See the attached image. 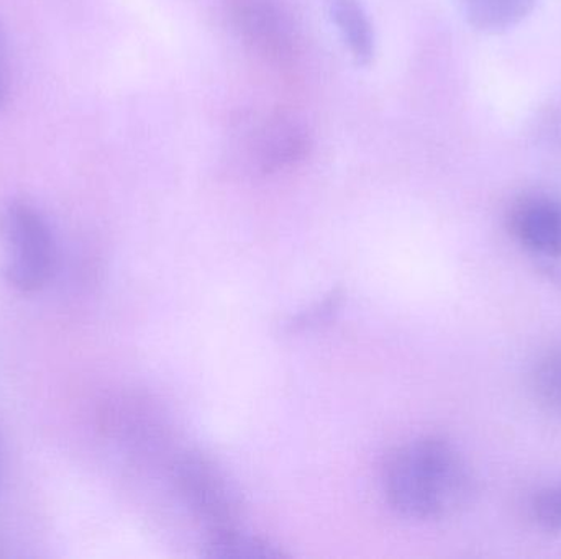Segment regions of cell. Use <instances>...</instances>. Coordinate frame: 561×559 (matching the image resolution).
Masks as SVG:
<instances>
[{"mask_svg": "<svg viewBox=\"0 0 561 559\" xmlns=\"http://www.w3.org/2000/svg\"><path fill=\"white\" fill-rule=\"evenodd\" d=\"M386 499L415 521H442L463 511L474 478L457 446L442 436H421L396 449L382 469Z\"/></svg>", "mask_w": 561, "mask_h": 559, "instance_id": "cell-1", "label": "cell"}, {"mask_svg": "<svg viewBox=\"0 0 561 559\" xmlns=\"http://www.w3.org/2000/svg\"><path fill=\"white\" fill-rule=\"evenodd\" d=\"M533 389L537 403L550 414L561 416V347L547 351L533 373Z\"/></svg>", "mask_w": 561, "mask_h": 559, "instance_id": "cell-10", "label": "cell"}, {"mask_svg": "<svg viewBox=\"0 0 561 559\" xmlns=\"http://www.w3.org/2000/svg\"><path fill=\"white\" fill-rule=\"evenodd\" d=\"M174 485L187 508L210 534L237 527L239 499L222 469L199 452H184L171 459Z\"/></svg>", "mask_w": 561, "mask_h": 559, "instance_id": "cell-3", "label": "cell"}, {"mask_svg": "<svg viewBox=\"0 0 561 559\" xmlns=\"http://www.w3.org/2000/svg\"><path fill=\"white\" fill-rule=\"evenodd\" d=\"M230 16L243 42L273 61H286L296 48V33L279 0H230Z\"/></svg>", "mask_w": 561, "mask_h": 559, "instance_id": "cell-4", "label": "cell"}, {"mask_svg": "<svg viewBox=\"0 0 561 559\" xmlns=\"http://www.w3.org/2000/svg\"><path fill=\"white\" fill-rule=\"evenodd\" d=\"M5 248L3 276L22 294L42 291L56 268V242L46 217L26 200H10L0 210Z\"/></svg>", "mask_w": 561, "mask_h": 559, "instance_id": "cell-2", "label": "cell"}, {"mask_svg": "<svg viewBox=\"0 0 561 559\" xmlns=\"http://www.w3.org/2000/svg\"><path fill=\"white\" fill-rule=\"evenodd\" d=\"M514 236L536 255L561 256V209L547 197H526L511 212Z\"/></svg>", "mask_w": 561, "mask_h": 559, "instance_id": "cell-6", "label": "cell"}, {"mask_svg": "<svg viewBox=\"0 0 561 559\" xmlns=\"http://www.w3.org/2000/svg\"><path fill=\"white\" fill-rule=\"evenodd\" d=\"M207 557L219 559H278L283 551L268 540L252 534L240 532L239 528L210 534L207 544Z\"/></svg>", "mask_w": 561, "mask_h": 559, "instance_id": "cell-9", "label": "cell"}, {"mask_svg": "<svg viewBox=\"0 0 561 559\" xmlns=\"http://www.w3.org/2000/svg\"><path fill=\"white\" fill-rule=\"evenodd\" d=\"M312 140L309 131L294 118H268L255 131L252 153L263 173H278L296 166L309 156Z\"/></svg>", "mask_w": 561, "mask_h": 559, "instance_id": "cell-5", "label": "cell"}, {"mask_svg": "<svg viewBox=\"0 0 561 559\" xmlns=\"http://www.w3.org/2000/svg\"><path fill=\"white\" fill-rule=\"evenodd\" d=\"M327 12L335 23L353 61L369 66L376 55L375 28L359 0H325Z\"/></svg>", "mask_w": 561, "mask_h": 559, "instance_id": "cell-7", "label": "cell"}, {"mask_svg": "<svg viewBox=\"0 0 561 559\" xmlns=\"http://www.w3.org/2000/svg\"><path fill=\"white\" fill-rule=\"evenodd\" d=\"M539 0H458L461 13L473 28L503 33L519 25Z\"/></svg>", "mask_w": 561, "mask_h": 559, "instance_id": "cell-8", "label": "cell"}, {"mask_svg": "<svg viewBox=\"0 0 561 559\" xmlns=\"http://www.w3.org/2000/svg\"><path fill=\"white\" fill-rule=\"evenodd\" d=\"M534 521L547 534H561V482L542 489L533 502Z\"/></svg>", "mask_w": 561, "mask_h": 559, "instance_id": "cell-11", "label": "cell"}, {"mask_svg": "<svg viewBox=\"0 0 561 559\" xmlns=\"http://www.w3.org/2000/svg\"><path fill=\"white\" fill-rule=\"evenodd\" d=\"M7 81H5V62H3V38L0 32V105L5 101Z\"/></svg>", "mask_w": 561, "mask_h": 559, "instance_id": "cell-12", "label": "cell"}]
</instances>
